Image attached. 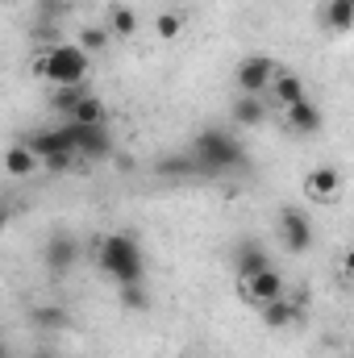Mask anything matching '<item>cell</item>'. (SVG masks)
Here are the masks:
<instances>
[{"mask_svg":"<svg viewBox=\"0 0 354 358\" xmlns=\"http://www.w3.org/2000/svg\"><path fill=\"white\" fill-rule=\"evenodd\" d=\"M187 155L200 163V171L204 176H229V171H246V146L229 134V129H221V125H208V129H200L196 138H192V146H187Z\"/></svg>","mask_w":354,"mask_h":358,"instance_id":"obj_1","label":"cell"},{"mask_svg":"<svg viewBox=\"0 0 354 358\" xmlns=\"http://www.w3.org/2000/svg\"><path fill=\"white\" fill-rule=\"evenodd\" d=\"M96 267L104 271L117 287L121 283H142L146 279V255L134 234H104L96 242Z\"/></svg>","mask_w":354,"mask_h":358,"instance_id":"obj_2","label":"cell"},{"mask_svg":"<svg viewBox=\"0 0 354 358\" xmlns=\"http://www.w3.org/2000/svg\"><path fill=\"white\" fill-rule=\"evenodd\" d=\"M34 71L42 76V80H50L55 88H63V84H84L92 71V59L80 50V46H67V42H55V46H46L42 50V59L34 63Z\"/></svg>","mask_w":354,"mask_h":358,"instance_id":"obj_3","label":"cell"},{"mask_svg":"<svg viewBox=\"0 0 354 358\" xmlns=\"http://www.w3.org/2000/svg\"><path fill=\"white\" fill-rule=\"evenodd\" d=\"M25 146H29V150H34V159H38V163H46L50 171H63V167H71V159H76L71 125L38 129V134H29V138H25Z\"/></svg>","mask_w":354,"mask_h":358,"instance_id":"obj_4","label":"cell"},{"mask_svg":"<svg viewBox=\"0 0 354 358\" xmlns=\"http://www.w3.org/2000/svg\"><path fill=\"white\" fill-rule=\"evenodd\" d=\"M275 71H279V63L275 59H267V55H246L242 63H238V71H234V84L242 96H263L271 88V80H275Z\"/></svg>","mask_w":354,"mask_h":358,"instance_id":"obj_5","label":"cell"},{"mask_svg":"<svg viewBox=\"0 0 354 358\" xmlns=\"http://www.w3.org/2000/svg\"><path fill=\"white\" fill-rule=\"evenodd\" d=\"M238 296L246 300V304H267V300H275V296H283V275L275 267H263L255 271V275H242L238 279Z\"/></svg>","mask_w":354,"mask_h":358,"instance_id":"obj_6","label":"cell"},{"mask_svg":"<svg viewBox=\"0 0 354 358\" xmlns=\"http://www.w3.org/2000/svg\"><path fill=\"white\" fill-rule=\"evenodd\" d=\"M279 238H283V250L309 255V246H313V221L300 208H283L279 213Z\"/></svg>","mask_w":354,"mask_h":358,"instance_id":"obj_7","label":"cell"},{"mask_svg":"<svg viewBox=\"0 0 354 358\" xmlns=\"http://www.w3.org/2000/svg\"><path fill=\"white\" fill-rule=\"evenodd\" d=\"M71 146H76L80 159H108L113 155V138H108L104 125H71Z\"/></svg>","mask_w":354,"mask_h":358,"instance_id":"obj_8","label":"cell"},{"mask_svg":"<svg viewBox=\"0 0 354 358\" xmlns=\"http://www.w3.org/2000/svg\"><path fill=\"white\" fill-rule=\"evenodd\" d=\"M42 263H46L50 275H67V271L80 263V242L71 234H55L46 242V250H42Z\"/></svg>","mask_w":354,"mask_h":358,"instance_id":"obj_9","label":"cell"},{"mask_svg":"<svg viewBox=\"0 0 354 358\" xmlns=\"http://www.w3.org/2000/svg\"><path fill=\"white\" fill-rule=\"evenodd\" d=\"M338 192H342V171L338 167H313L304 176V196L313 204H330V200H338Z\"/></svg>","mask_w":354,"mask_h":358,"instance_id":"obj_10","label":"cell"},{"mask_svg":"<svg viewBox=\"0 0 354 358\" xmlns=\"http://www.w3.org/2000/svg\"><path fill=\"white\" fill-rule=\"evenodd\" d=\"M300 313H304V300H292V296H275V300L259 304V317L267 329H288L292 321H300Z\"/></svg>","mask_w":354,"mask_h":358,"instance_id":"obj_11","label":"cell"},{"mask_svg":"<svg viewBox=\"0 0 354 358\" xmlns=\"http://www.w3.org/2000/svg\"><path fill=\"white\" fill-rule=\"evenodd\" d=\"M283 117H288V129H296V134H317V129L325 125L321 104H313L309 96H304V100H296V104H288V108H283Z\"/></svg>","mask_w":354,"mask_h":358,"instance_id":"obj_12","label":"cell"},{"mask_svg":"<svg viewBox=\"0 0 354 358\" xmlns=\"http://www.w3.org/2000/svg\"><path fill=\"white\" fill-rule=\"evenodd\" d=\"M271 267V259H267V250L259 242H238L234 246V275L242 279V275H255V271Z\"/></svg>","mask_w":354,"mask_h":358,"instance_id":"obj_13","label":"cell"},{"mask_svg":"<svg viewBox=\"0 0 354 358\" xmlns=\"http://www.w3.org/2000/svg\"><path fill=\"white\" fill-rule=\"evenodd\" d=\"M0 163H4V171H8L13 179H25V176H34V171H38V159H34V150H29L25 142H13V146L4 150V159H0Z\"/></svg>","mask_w":354,"mask_h":358,"instance_id":"obj_14","label":"cell"},{"mask_svg":"<svg viewBox=\"0 0 354 358\" xmlns=\"http://www.w3.org/2000/svg\"><path fill=\"white\" fill-rule=\"evenodd\" d=\"M321 25H330L334 34H351L354 29V0H330L317 17Z\"/></svg>","mask_w":354,"mask_h":358,"instance_id":"obj_15","label":"cell"},{"mask_svg":"<svg viewBox=\"0 0 354 358\" xmlns=\"http://www.w3.org/2000/svg\"><path fill=\"white\" fill-rule=\"evenodd\" d=\"M271 92H275V100L288 108V104H296V100H304V80L296 76V71H288V67H279L275 71V80H271Z\"/></svg>","mask_w":354,"mask_h":358,"instance_id":"obj_16","label":"cell"},{"mask_svg":"<svg viewBox=\"0 0 354 358\" xmlns=\"http://www.w3.org/2000/svg\"><path fill=\"white\" fill-rule=\"evenodd\" d=\"M155 176L159 179H187V176H204V171H200V163L192 155H167V159L155 163Z\"/></svg>","mask_w":354,"mask_h":358,"instance_id":"obj_17","label":"cell"},{"mask_svg":"<svg viewBox=\"0 0 354 358\" xmlns=\"http://www.w3.org/2000/svg\"><path fill=\"white\" fill-rule=\"evenodd\" d=\"M229 113H234V121H238V125H246V129L267 121L263 96H242V92H238V100H234V108H229Z\"/></svg>","mask_w":354,"mask_h":358,"instance_id":"obj_18","label":"cell"},{"mask_svg":"<svg viewBox=\"0 0 354 358\" xmlns=\"http://www.w3.org/2000/svg\"><path fill=\"white\" fill-rule=\"evenodd\" d=\"M67 121H71V125H104V121H108V108H104V100H100L96 92H88V96L76 104V113H71Z\"/></svg>","mask_w":354,"mask_h":358,"instance_id":"obj_19","label":"cell"},{"mask_svg":"<svg viewBox=\"0 0 354 358\" xmlns=\"http://www.w3.org/2000/svg\"><path fill=\"white\" fill-rule=\"evenodd\" d=\"M88 92H92V88H88V80H84V84H63V88H50V108L71 117V113H76V104H80Z\"/></svg>","mask_w":354,"mask_h":358,"instance_id":"obj_20","label":"cell"},{"mask_svg":"<svg viewBox=\"0 0 354 358\" xmlns=\"http://www.w3.org/2000/svg\"><path fill=\"white\" fill-rule=\"evenodd\" d=\"M113 38H134L138 34V13L129 8V4H113L108 8V25H104Z\"/></svg>","mask_w":354,"mask_h":358,"instance_id":"obj_21","label":"cell"},{"mask_svg":"<svg viewBox=\"0 0 354 358\" xmlns=\"http://www.w3.org/2000/svg\"><path fill=\"white\" fill-rule=\"evenodd\" d=\"M29 321H34L38 329H46V334H50V329L59 334V329H67V325H71L67 308H59V304H38V308L29 313Z\"/></svg>","mask_w":354,"mask_h":358,"instance_id":"obj_22","label":"cell"},{"mask_svg":"<svg viewBox=\"0 0 354 358\" xmlns=\"http://www.w3.org/2000/svg\"><path fill=\"white\" fill-rule=\"evenodd\" d=\"M108 42H113V34L104 29V25H84V34H80V50L84 55H104L108 50Z\"/></svg>","mask_w":354,"mask_h":358,"instance_id":"obj_23","label":"cell"},{"mask_svg":"<svg viewBox=\"0 0 354 358\" xmlns=\"http://www.w3.org/2000/svg\"><path fill=\"white\" fill-rule=\"evenodd\" d=\"M117 296H121V308H129V313H146L150 308V292L142 283H121Z\"/></svg>","mask_w":354,"mask_h":358,"instance_id":"obj_24","label":"cell"},{"mask_svg":"<svg viewBox=\"0 0 354 358\" xmlns=\"http://www.w3.org/2000/svg\"><path fill=\"white\" fill-rule=\"evenodd\" d=\"M179 34H183V13L171 8V13H159V17H155V38H159V42H176Z\"/></svg>","mask_w":354,"mask_h":358,"instance_id":"obj_25","label":"cell"},{"mask_svg":"<svg viewBox=\"0 0 354 358\" xmlns=\"http://www.w3.org/2000/svg\"><path fill=\"white\" fill-rule=\"evenodd\" d=\"M29 38H34V42H42V50H46V46H55V42H59V25L38 17V21H34V29H29Z\"/></svg>","mask_w":354,"mask_h":358,"instance_id":"obj_26","label":"cell"},{"mask_svg":"<svg viewBox=\"0 0 354 358\" xmlns=\"http://www.w3.org/2000/svg\"><path fill=\"white\" fill-rule=\"evenodd\" d=\"M29 358H59L55 350H29Z\"/></svg>","mask_w":354,"mask_h":358,"instance_id":"obj_27","label":"cell"},{"mask_svg":"<svg viewBox=\"0 0 354 358\" xmlns=\"http://www.w3.org/2000/svg\"><path fill=\"white\" fill-rule=\"evenodd\" d=\"M0 358H8V346H4V342H0Z\"/></svg>","mask_w":354,"mask_h":358,"instance_id":"obj_28","label":"cell"}]
</instances>
